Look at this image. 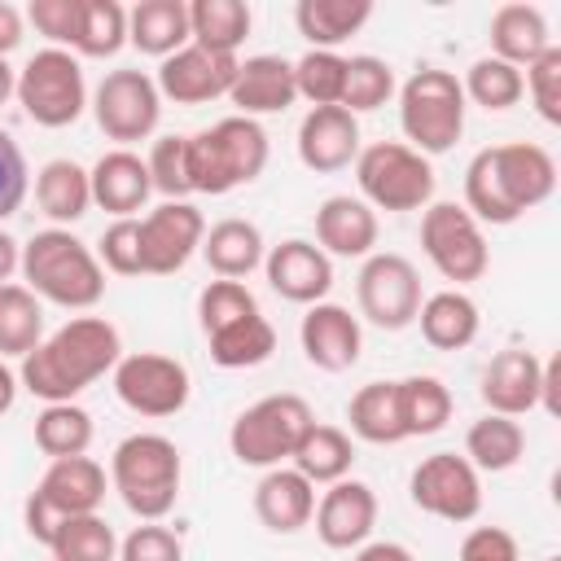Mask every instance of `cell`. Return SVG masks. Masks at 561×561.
<instances>
[{
    "label": "cell",
    "mask_w": 561,
    "mask_h": 561,
    "mask_svg": "<svg viewBox=\"0 0 561 561\" xmlns=\"http://www.w3.org/2000/svg\"><path fill=\"white\" fill-rule=\"evenodd\" d=\"M557 193V162L543 145L508 140L486 145L465 167V210L478 224H517L526 210Z\"/></svg>",
    "instance_id": "cell-1"
},
{
    "label": "cell",
    "mask_w": 561,
    "mask_h": 561,
    "mask_svg": "<svg viewBox=\"0 0 561 561\" xmlns=\"http://www.w3.org/2000/svg\"><path fill=\"white\" fill-rule=\"evenodd\" d=\"M123 359V337L105 316H70L31 355H22L18 381L44 403H75L92 381L114 373Z\"/></svg>",
    "instance_id": "cell-2"
},
{
    "label": "cell",
    "mask_w": 561,
    "mask_h": 561,
    "mask_svg": "<svg viewBox=\"0 0 561 561\" xmlns=\"http://www.w3.org/2000/svg\"><path fill=\"white\" fill-rule=\"evenodd\" d=\"M22 276L39 302L66 311H92L105 294V267L96 250L83 245L70 228H44L22 245Z\"/></svg>",
    "instance_id": "cell-3"
},
{
    "label": "cell",
    "mask_w": 561,
    "mask_h": 561,
    "mask_svg": "<svg viewBox=\"0 0 561 561\" xmlns=\"http://www.w3.org/2000/svg\"><path fill=\"white\" fill-rule=\"evenodd\" d=\"M184 162H188V188L193 193H232L263 175L267 167V131L259 118L228 114L215 127H202L184 136Z\"/></svg>",
    "instance_id": "cell-4"
},
{
    "label": "cell",
    "mask_w": 561,
    "mask_h": 561,
    "mask_svg": "<svg viewBox=\"0 0 561 561\" xmlns=\"http://www.w3.org/2000/svg\"><path fill=\"white\" fill-rule=\"evenodd\" d=\"M180 447L167 434H127L110 456V486L140 522H162L180 495Z\"/></svg>",
    "instance_id": "cell-5"
},
{
    "label": "cell",
    "mask_w": 561,
    "mask_h": 561,
    "mask_svg": "<svg viewBox=\"0 0 561 561\" xmlns=\"http://www.w3.org/2000/svg\"><path fill=\"white\" fill-rule=\"evenodd\" d=\"M465 110H469V101L451 70L421 66L399 88V127H403L408 145L425 158H438L460 140Z\"/></svg>",
    "instance_id": "cell-6"
},
{
    "label": "cell",
    "mask_w": 561,
    "mask_h": 561,
    "mask_svg": "<svg viewBox=\"0 0 561 561\" xmlns=\"http://www.w3.org/2000/svg\"><path fill=\"white\" fill-rule=\"evenodd\" d=\"M316 425L311 403L302 394H263L245 412H237L228 430V447L250 469H276L294 456L302 434Z\"/></svg>",
    "instance_id": "cell-7"
},
{
    "label": "cell",
    "mask_w": 561,
    "mask_h": 561,
    "mask_svg": "<svg viewBox=\"0 0 561 561\" xmlns=\"http://www.w3.org/2000/svg\"><path fill=\"white\" fill-rule=\"evenodd\" d=\"M359 193L373 210H425L434 202V167L403 140L364 145L355 158Z\"/></svg>",
    "instance_id": "cell-8"
},
{
    "label": "cell",
    "mask_w": 561,
    "mask_h": 561,
    "mask_svg": "<svg viewBox=\"0 0 561 561\" xmlns=\"http://www.w3.org/2000/svg\"><path fill=\"white\" fill-rule=\"evenodd\" d=\"M18 105L26 110L31 123L39 127H70L79 123V114L88 110V83H83V66L75 53L66 48H39L22 70H18V88H13Z\"/></svg>",
    "instance_id": "cell-9"
},
{
    "label": "cell",
    "mask_w": 561,
    "mask_h": 561,
    "mask_svg": "<svg viewBox=\"0 0 561 561\" xmlns=\"http://www.w3.org/2000/svg\"><path fill=\"white\" fill-rule=\"evenodd\" d=\"M101 500H105V469L92 456L48 460L44 478L26 495V535L48 548V539H53V530H57L61 517L96 513Z\"/></svg>",
    "instance_id": "cell-10"
},
{
    "label": "cell",
    "mask_w": 561,
    "mask_h": 561,
    "mask_svg": "<svg viewBox=\"0 0 561 561\" xmlns=\"http://www.w3.org/2000/svg\"><path fill=\"white\" fill-rule=\"evenodd\" d=\"M421 250L434 263V272L443 280H451L456 289L482 280L486 267H491V250H486L482 224L456 202H430L425 206V215H421Z\"/></svg>",
    "instance_id": "cell-11"
},
{
    "label": "cell",
    "mask_w": 561,
    "mask_h": 561,
    "mask_svg": "<svg viewBox=\"0 0 561 561\" xmlns=\"http://www.w3.org/2000/svg\"><path fill=\"white\" fill-rule=\"evenodd\" d=\"M355 298H359V316L386 333H399L408 324H416L421 311V276L412 267V259L390 254V250H373L355 276Z\"/></svg>",
    "instance_id": "cell-12"
},
{
    "label": "cell",
    "mask_w": 561,
    "mask_h": 561,
    "mask_svg": "<svg viewBox=\"0 0 561 561\" xmlns=\"http://www.w3.org/2000/svg\"><path fill=\"white\" fill-rule=\"evenodd\" d=\"M92 118L96 127L118 140V149L149 140L162 118V92L145 70H110L92 92Z\"/></svg>",
    "instance_id": "cell-13"
},
{
    "label": "cell",
    "mask_w": 561,
    "mask_h": 561,
    "mask_svg": "<svg viewBox=\"0 0 561 561\" xmlns=\"http://www.w3.org/2000/svg\"><path fill=\"white\" fill-rule=\"evenodd\" d=\"M110 377H114L118 403L131 408L136 416H149V421H162V416L184 412L188 390H193L188 368L175 355H158V351L123 355Z\"/></svg>",
    "instance_id": "cell-14"
},
{
    "label": "cell",
    "mask_w": 561,
    "mask_h": 561,
    "mask_svg": "<svg viewBox=\"0 0 561 561\" xmlns=\"http://www.w3.org/2000/svg\"><path fill=\"white\" fill-rule=\"evenodd\" d=\"M408 495L421 513L465 526L482 513V473L456 451H434L412 469Z\"/></svg>",
    "instance_id": "cell-15"
},
{
    "label": "cell",
    "mask_w": 561,
    "mask_h": 561,
    "mask_svg": "<svg viewBox=\"0 0 561 561\" xmlns=\"http://www.w3.org/2000/svg\"><path fill=\"white\" fill-rule=\"evenodd\" d=\"M206 237V219L193 202H162L140 219V276H175Z\"/></svg>",
    "instance_id": "cell-16"
},
{
    "label": "cell",
    "mask_w": 561,
    "mask_h": 561,
    "mask_svg": "<svg viewBox=\"0 0 561 561\" xmlns=\"http://www.w3.org/2000/svg\"><path fill=\"white\" fill-rule=\"evenodd\" d=\"M237 61H241V57L184 44L180 53L162 57L153 83H158L162 101H175V105H206V101H215V96H228V88H232V79H237Z\"/></svg>",
    "instance_id": "cell-17"
},
{
    "label": "cell",
    "mask_w": 561,
    "mask_h": 561,
    "mask_svg": "<svg viewBox=\"0 0 561 561\" xmlns=\"http://www.w3.org/2000/svg\"><path fill=\"white\" fill-rule=\"evenodd\" d=\"M263 272H267V285L285 298V302H324L329 289H333V259L316 245V241H302V237H289L280 245H272L263 254Z\"/></svg>",
    "instance_id": "cell-18"
},
{
    "label": "cell",
    "mask_w": 561,
    "mask_h": 561,
    "mask_svg": "<svg viewBox=\"0 0 561 561\" xmlns=\"http://www.w3.org/2000/svg\"><path fill=\"white\" fill-rule=\"evenodd\" d=\"M311 517H316V535L324 548L351 552V548L368 543V535L377 526V495L368 482L342 478V482H329V491L320 495Z\"/></svg>",
    "instance_id": "cell-19"
},
{
    "label": "cell",
    "mask_w": 561,
    "mask_h": 561,
    "mask_svg": "<svg viewBox=\"0 0 561 561\" xmlns=\"http://www.w3.org/2000/svg\"><path fill=\"white\" fill-rule=\"evenodd\" d=\"M298 342H302V355L320 368V373H346L359 364V351H364V329L359 320L337 307V302H311L302 324H298Z\"/></svg>",
    "instance_id": "cell-20"
},
{
    "label": "cell",
    "mask_w": 561,
    "mask_h": 561,
    "mask_svg": "<svg viewBox=\"0 0 561 561\" xmlns=\"http://www.w3.org/2000/svg\"><path fill=\"white\" fill-rule=\"evenodd\" d=\"M486 412L495 416H526L539 408V394H543V359L522 351V346H508L500 351L486 368H482V386H478Z\"/></svg>",
    "instance_id": "cell-21"
},
{
    "label": "cell",
    "mask_w": 561,
    "mask_h": 561,
    "mask_svg": "<svg viewBox=\"0 0 561 561\" xmlns=\"http://www.w3.org/2000/svg\"><path fill=\"white\" fill-rule=\"evenodd\" d=\"M359 123L342 105H316L298 123V158L307 171L333 175L359 158Z\"/></svg>",
    "instance_id": "cell-22"
},
{
    "label": "cell",
    "mask_w": 561,
    "mask_h": 561,
    "mask_svg": "<svg viewBox=\"0 0 561 561\" xmlns=\"http://www.w3.org/2000/svg\"><path fill=\"white\" fill-rule=\"evenodd\" d=\"M377 232H381L377 210L364 197L333 193L316 210V241L329 259H368L377 245Z\"/></svg>",
    "instance_id": "cell-23"
},
{
    "label": "cell",
    "mask_w": 561,
    "mask_h": 561,
    "mask_svg": "<svg viewBox=\"0 0 561 561\" xmlns=\"http://www.w3.org/2000/svg\"><path fill=\"white\" fill-rule=\"evenodd\" d=\"M228 101L237 105L241 118L289 110L298 101V92H294V61H285L276 53H259V57L237 61V79L228 88Z\"/></svg>",
    "instance_id": "cell-24"
},
{
    "label": "cell",
    "mask_w": 561,
    "mask_h": 561,
    "mask_svg": "<svg viewBox=\"0 0 561 561\" xmlns=\"http://www.w3.org/2000/svg\"><path fill=\"white\" fill-rule=\"evenodd\" d=\"M92 180V206L110 210L114 219H136V210H145L149 193H153V180H149V167L140 153L131 149H110L92 162L88 171Z\"/></svg>",
    "instance_id": "cell-25"
},
{
    "label": "cell",
    "mask_w": 561,
    "mask_h": 561,
    "mask_svg": "<svg viewBox=\"0 0 561 561\" xmlns=\"http://www.w3.org/2000/svg\"><path fill=\"white\" fill-rule=\"evenodd\" d=\"M254 513L267 530L276 535H294L311 522L316 513V486L294 469V465H276L259 478L254 486Z\"/></svg>",
    "instance_id": "cell-26"
},
{
    "label": "cell",
    "mask_w": 561,
    "mask_h": 561,
    "mask_svg": "<svg viewBox=\"0 0 561 561\" xmlns=\"http://www.w3.org/2000/svg\"><path fill=\"white\" fill-rule=\"evenodd\" d=\"M486 39H491V57H500V61H508V66H517V70H526L535 57H543V53L552 48V31H548L543 9L522 4V0L500 4V9L491 13Z\"/></svg>",
    "instance_id": "cell-27"
},
{
    "label": "cell",
    "mask_w": 561,
    "mask_h": 561,
    "mask_svg": "<svg viewBox=\"0 0 561 561\" xmlns=\"http://www.w3.org/2000/svg\"><path fill=\"white\" fill-rule=\"evenodd\" d=\"M127 44L145 57H171L184 44H193L188 31V4L184 0H140L127 9Z\"/></svg>",
    "instance_id": "cell-28"
},
{
    "label": "cell",
    "mask_w": 561,
    "mask_h": 561,
    "mask_svg": "<svg viewBox=\"0 0 561 561\" xmlns=\"http://www.w3.org/2000/svg\"><path fill=\"white\" fill-rule=\"evenodd\" d=\"M263 254H267V245H263L259 224L237 219V215L210 224L206 237H202V259H206V267H210L219 280H241V276H250L254 267H263Z\"/></svg>",
    "instance_id": "cell-29"
},
{
    "label": "cell",
    "mask_w": 561,
    "mask_h": 561,
    "mask_svg": "<svg viewBox=\"0 0 561 561\" xmlns=\"http://www.w3.org/2000/svg\"><path fill=\"white\" fill-rule=\"evenodd\" d=\"M416 324H421V337L434 351H465L478 337L482 316H478V302L465 289H438V294L421 298Z\"/></svg>",
    "instance_id": "cell-30"
},
{
    "label": "cell",
    "mask_w": 561,
    "mask_h": 561,
    "mask_svg": "<svg viewBox=\"0 0 561 561\" xmlns=\"http://www.w3.org/2000/svg\"><path fill=\"white\" fill-rule=\"evenodd\" d=\"M35 202L53 219V228H66L88 215L92 206V180L75 158H53L35 175Z\"/></svg>",
    "instance_id": "cell-31"
},
{
    "label": "cell",
    "mask_w": 561,
    "mask_h": 561,
    "mask_svg": "<svg viewBox=\"0 0 561 561\" xmlns=\"http://www.w3.org/2000/svg\"><path fill=\"white\" fill-rule=\"evenodd\" d=\"M373 18V0H298L294 4V26L311 48L337 53L364 22Z\"/></svg>",
    "instance_id": "cell-32"
},
{
    "label": "cell",
    "mask_w": 561,
    "mask_h": 561,
    "mask_svg": "<svg viewBox=\"0 0 561 561\" xmlns=\"http://www.w3.org/2000/svg\"><path fill=\"white\" fill-rule=\"evenodd\" d=\"M289 465H294L311 486H329V482H342V478L351 473V465H355V443H351L346 430L316 421V425L302 434V443L294 447Z\"/></svg>",
    "instance_id": "cell-33"
},
{
    "label": "cell",
    "mask_w": 561,
    "mask_h": 561,
    "mask_svg": "<svg viewBox=\"0 0 561 561\" xmlns=\"http://www.w3.org/2000/svg\"><path fill=\"white\" fill-rule=\"evenodd\" d=\"M394 403H399L403 438L438 434L451 421V390L430 373H412V377L394 381Z\"/></svg>",
    "instance_id": "cell-34"
},
{
    "label": "cell",
    "mask_w": 561,
    "mask_h": 561,
    "mask_svg": "<svg viewBox=\"0 0 561 561\" xmlns=\"http://www.w3.org/2000/svg\"><path fill=\"white\" fill-rule=\"evenodd\" d=\"M522 451H526V430L513 416L486 412L465 430V460L478 473H504L522 460Z\"/></svg>",
    "instance_id": "cell-35"
},
{
    "label": "cell",
    "mask_w": 561,
    "mask_h": 561,
    "mask_svg": "<svg viewBox=\"0 0 561 561\" xmlns=\"http://www.w3.org/2000/svg\"><path fill=\"white\" fill-rule=\"evenodd\" d=\"M250 4L241 0H193L188 4V31H193V44L197 48H210V53H228L237 57V48L245 44L250 35Z\"/></svg>",
    "instance_id": "cell-36"
},
{
    "label": "cell",
    "mask_w": 561,
    "mask_h": 561,
    "mask_svg": "<svg viewBox=\"0 0 561 561\" xmlns=\"http://www.w3.org/2000/svg\"><path fill=\"white\" fill-rule=\"evenodd\" d=\"M346 421L351 434L377 447L403 443V425H399V403H394V381H368L351 394L346 403Z\"/></svg>",
    "instance_id": "cell-37"
},
{
    "label": "cell",
    "mask_w": 561,
    "mask_h": 561,
    "mask_svg": "<svg viewBox=\"0 0 561 561\" xmlns=\"http://www.w3.org/2000/svg\"><path fill=\"white\" fill-rule=\"evenodd\" d=\"M206 346H210V359H215L219 368H259V364H267L272 351H276V329L267 324L263 311H254V316H245V320H237V324L210 333Z\"/></svg>",
    "instance_id": "cell-38"
},
{
    "label": "cell",
    "mask_w": 561,
    "mask_h": 561,
    "mask_svg": "<svg viewBox=\"0 0 561 561\" xmlns=\"http://www.w3.org/2000/svg\"><path fill=\"white\" fill-rule=\"evenodd\" d=\"M44 342V302L26 285H0V359L31 355Z\"/></svg>",
    "instance_id": "cell-39"
},
{
    "label": "cell",
    "mask_w": 561,
    "mask_h": 561,
    "mask_svg": "<svg viewBox=\"0 0 561 561\" xmlns=\"http://www.w3.org/2000/svg\"><path fill=\"white\" fill-rule=\"evenodd\" d=\"M53 561H118V535L101 513L61 517L48 539Z\"/></svg>",
    "instance_id": "cell-40"
},
{
    "label": "cell",
    "mask_w": 561,
    "mask_h": 561,
    "mask_svg": "<svg viewBox=\"0 0 561 561\" xmlns=\"http://www.w3.org/2000/svg\"><path fill=\"white\" fill-rule=\"evenodd\" d=\"M35 447L48 460L88 456V447H92V416L79 403H44V412L35 416Z\"/></svg>",
    "instance_id": "cell-41"
},
{
    "label": "cell",
    "mask_w": 561,
    "mask_h": 561,
    "mask_svg": "<svg viewBox=\"0 0 561 561\" xmlns=\"http://www.w3.org/2000/svg\"><path fill=\"white\" fill-rule=\"evenodd\" d=\"M460 88H465V101H473V105H482V110H513V105L526 96L522 70L508 66V61H500V57H491V53L478 57V61L465 70Z\"/></svg>",
    "instance_id": "cell-42"
},
{
    "label": "cell",
    "mask_w": 561,
    "mask_h": 561,
    "mask_svg": "<svg viewBox=\"0 0 561 561\" xmlns=\"http://www.w3.org/2000/svg\"><path fill=\"white\" fill-rule=\"evenodd\" d=\"M127 44V9L118 0H83L75 57H114Z\"/></svg>",
    "instance_id": "cell-43"
},
{
    "label": "cell",
    "mask_w": 561,
    "mask_h": 561,
    "mask_svg": "<svg viewBox=\"0 0 561 561\" xmlns=\"http://www.w3.org/2000/svg\"><path fill=\"white\" fill-rule=\"evenodd\" d=\"M342 83H346V57L329 48H307L294 61V92L316 105H342Z\"/></svg>",
    "instance_id": "cell-44"
},
{
    "label": "cell",
    "mask_w": 561,
    "mask_h": 561,
    "mask_svg": "<svg viewBox=\"0 0 561 561\" xmlns=\"http://www.w3.org/2000/svg\"><path fill=\"white\" fill-rule=\"evenodd\" d=\"M390 96H394V70H390L381 57H373V53L346 57L342 110H351V114H368V110H381Z\"/></svg>",
    "instance_id": "cell-45"
},
{
    "label": "cell",
    "mask_w": 561,
    "mask_h": 561,
    "mask_svg": "<svg viewBox=\"0 0 561 561\" xmlns=\"http://www.w3.org/2000/svg\"><path fill=\"white\" fill-rule=\"evenodd\" d=\"M254 311H259V302H254V294L241 280H219L215 276L197 294V324H202L206 337L228 329V324H237V320H245V316H254Z\"/></svg>",
    "instance_id": "cell-46"
},
{
    "label": "cell",
    "mask_w": 561,
    "mask_h": 561,
    "mask_svg": "<svg viewBox=\"0 0 561 561\" xmlns=\"http://www.w3.org/2000/svg\"><path fill=\"white\" fill-rule=\"evenodd\" d=\"M145 167H149L153 193H162L167 202H184L193 193L188 188V162H184V136H158Z\"/></svg>",
    "instance_id": "cell-47"
},
{
    "label": "cell",
    "mask_w": 561,
    "mask_h": 561,
    "mask_svg": "<svg viewBox=\"0 0 561 561\" xmlns=\"http://www.w3.org/2000/svg\"><path fill=\"white\" fill-rule=\"evenodd\" d=\"M522 83H526V92H530L539 118L552 123V127H561V48H557V44H552L543 57H535V61L526 66Z\"/></svg>",
    "instance_id": "cell-48"
},
{
    "label": "cell",
    "mask_w": 561,
    "mask_h": 561,
    "mask_svg": "<svg viewBox=\"0 0 561 561\" xmlns=\"http://www.w3.org/2000/svg\"><path fill=\"white\" fill-rule=\"evenodd\" d=\"M79 9L83 0H31L26 4V22L53 39V48H66L75 53V39H79Z\"/></svg>",
    "instance_id": "cell-49"
},
{
    "label": "cell",
    "mask_w": 561,
    "mask_h": 561,
    "mask_svg": "<svg viewBox=\"0 0 561 561\" xmlns=\"http://www.w3.org/2000/svg\"><path fill=\"white\" fill-rule=\"evenodd\" d=\"M96 263L114 276H140V219H114L96 241Z\"/></svg>",
    "instance_id": "cell-50"
},
{
    "label": "cell",
    "mask_w": 561,
    "mask_h": 561,
    "mask_svg": "<svg viewBox=\"0 0 561 561\" xmlns=\"http://www.w3.org/2000/svg\"><path fill=\"white\" fill-rule=\"evenodd\" d=\"M118 561H184V543L171 526L145 522L127 539H118Z\"/></svg>",
    "instance_id": "cell-51"
},
{
    "label": "cell",
    "mask_w": 561,
    "mask_h": 561,
    "mask_svg": "<svg viewBox=\"0 0 561 561\" xmlns=\"http://www.w3.org/2000/svg\"><path fill=\"white\" fill-rule=\"evenodd\" d=\"M26 184H31V171H26V158L18 149V140L0 127V219L18 215V206L26 202Z\"/></svg>",
    "instance_id": "cell-52"
},
{
    "label": "cell",
    "mask_w": 561,
    "mask_h": 561,
    "mask_svg": "<svg viewBox=\"0 0 561 561\" xmlns=\"http://www.w3.org/2000/svg\"><path fill=\"white\" fill-rule=\"evenodd\" d=\"M456 561H522V557H517V539L504 526H473L460 539Z\"/></svg>",
    "instance_id": "cell-53"
},
{
    "label": "cell",
    "mask_w": 561,
    "mask_h": 561,
    "mask_svg": "<svg viewBox=\"0 0 561 561\" xmlns=\"http://www.w3.org/2000/svg\"><path fill=\"white\" fill-rule=\"evenodd\" d=\"M26 35V13L9 0H0V57H9Z\"/></svg>",
    "instance_id": "cell-54"
},
{
    "label": "cell",
    "mask_w": 561,
    "mask_h": 561,
    "mask_svg": "<svg viewBox=\"0 0 561 561\" xmlns=\"http://www.w3.org/2000/svg\"><path fill=\"white\" fill-rule=\"evenodd\" d=\"M355 561H416V557L394 539H373V543H359Z\"/></svg>",
    "instance_id": "cell-55"
},
{
    "label": "cell",
    "mask_w": 561,
    "mask_h": 561,
    "mask_svg": "<svg viewBox=\"0 0 561 561\" xmlns=\"http://www.w3.org/2000/svg\"><path fill=\"white\" fill-rule=\"evenodd\" d=\"M22 267V245L0 228V285H9V276Z\"/></svg>",
    "instance_id": "cell-56"
},
{
    "label": "cell",
    "mask_w": 561,
    "mask_h": 561,
    "mask_svg": "<svg viewBox=\"0 0 561 561\" xmlns=\"http://www.w3.org/2000/svg\"><path fill=\"white\" fill-rule=\"evenodd\" d=\"M18 390H22L18 373H13V368H9L4 359H0V416H4V412H9L13 403H18Z\"/></svg>",
    "instance_id": "cell-57"
},
{
    "label": "cell",
    "mask_w": 561,
    "mask_h": 561,
    "mask_svg": "<svg viewBox=\"0 0 561 561\" xmlns=\"http://www.w3.org/2000/svg\"><path fill=\"white\" fill-rule=\"evenodd\" d=\"M13 88H18V70L9 66V57H0V105L13 96Z\"/></svg>",
    "instance_id": "cell-58"
},
{
    "label": "cell",
    "mask_w": 561,
    "mask_h": 561,
    "mask_svg": "<svg viewBox=\"0 0 561 561\" xmlns=\"http://www.w3.org/2000/svg\"><path fill=\"white\" fill-rule=\"evenodd\" d=\"M543 561H561V557H543Z\"/></svg>",
    "instance_id": "cell-59"
}]
</instances>
